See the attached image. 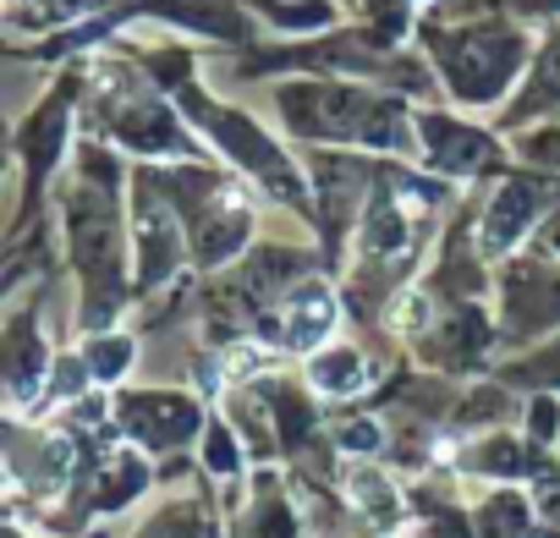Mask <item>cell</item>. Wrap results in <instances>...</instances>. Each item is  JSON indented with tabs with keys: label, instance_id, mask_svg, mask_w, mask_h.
Returning a JSON list of instances; mask_svg holds the SVG:
<instances>
[{
	"label": "cell",
	"instance_id": "6da1fadb",
	"mask_svg": "<svg viewBox=\"0 0 560 538\" xmlns=\"http://www.w3.org/2000/svg\"><path fill=\"white\" fill-rule=\"evenodd\" d=\"M511 67H516V45L500 39V34H472V39L451 56L456 89H462L467 100H489V94H500V83L511 78Z\"/></svg>",
	"mask_w": 560,
	"mask_h": 538
},
{
	"label": "cell",
	"instance_id": "7a4b0ae2",
	"mask_svg": "<svg viewBox=\"0 0 560 538\" xmlns=\"http://www.w3.org/2000/svg\"><path fill=\"white\" fill-rule=\"evenodd\" d=\"M538 198H544V187H533V182H511V187H500V198H494L489 214H483L478 247H483V253H505V247L527 231V220L538 214Z\"/></svg>",
	"mask_w": 560,
	"mask_h": 538
},
{
	"label": "cell",
	"instance_id": "3957f363",
	"mask_svg": "<svg viewBox=\"0 0 560 538\" xmlns=\"http://www.w3.org/2000/svg\"><path fill=\"white\" fill-rule=\"evenodd\" d=\"M127 423L143 434V440H154V445H176V440H187L192 434V401H176V396H138V401H127Z\"/></svg>",
	"mask_w": 560,
	"mask_h": 538
},
{
	"label": "cell",
	"instance_id": "277c9868",
	"mask_svg": "<svg viewBox=\"0 0 560 538\" xmlns=\"http://www.w3.org/2000/svg\"><path fill=\"white\" fill-rule=\"evenodd\" d=\"M138 253H143V281H160L165 269L176 264V253H182L176 209H165V203H143L138 209Z\"/></svg>",
	"mask_w": 560,
	"mask_h": 538
},
{
	"label": "cell",
	"instance_id": "5b68a950",
	"mask_svg": "<svg viewBox=\"0 0 560 538\" xmlns=\"http://www.w3.org/2000/svg\"><path fill=\"white\" fill-rule=\"evenodd\" d=\"M330 325H336V303H330V292L325 286H308V292H298L292 297V308H287V336L292 347H319L325 336H330Z\"/></svg>",
	"mask_w": 560,
	"mask_h": 538
},
{
	"label": "cell",
	"instance_id": "8992f818",
	"mask_svg": "<svg viewBox=\"0 0 560 538\" xmlns=\"http://www.w3.org/2000/svg\"><path fill=\"white\" fill-rule=\"evenodd\" d=\"M429 143H434V160L451 165V171H472V165L489 160V143H483L478 132L451 127V121H429Z\"/></svg>",
	"mask_w": 560,
	"mask_h": 538
},
{
	"label": "cell",
	"instance_id": "52a82bcc",
	"mask_svg": "<svg viewBox=\"0 0 560 538\" xmlns=\"http://www.w3.org/2000/svg\"><path fill=\"white\" fill-rule=\"evenodd\" d=\"M347 489H352V500H358L363 516H374V522H396V516H401V494H396V483H390L385 472H374V467H352Z\"/></svg>",
	"mask_w": 560,
	"mask_h": 538
},
{
	"label": "cell",
	"instance_id": "ba28073f",
	"mask_svg": "<svg viewBox=\"0 0 560 538\" xmlns=\"http://www.w3.org/2000/svg\"><path fill=\"white\" fill-rule=\"evenodd\" d=\"M363 379H369V369H363V358H358V352H325V358L314 363V385H319V390H330V396L363 390Z\"/></svg>",
	"mask_w": 560,
	"mask_h": 538
},
{
	"label": "cell",
	"instance_id": "9c48e42d",
	"mask_svg": "<svg viewBox=\"0 0 560 538\" xmlns=\"http://www.w3.org/2000/svg\"><path fill=\"white\" fill-rule=\"evenodd\" d=\"M127 358H132V341H89V369L100 379H116L127 369Z\"/></svg>",
	"mask_w": 560,
	"mask_h": 538
},
{
	"label": "cell",
	"instance_id": "30bf717a",
	"mask_svg": "<svg viewBox=\"0 0 560 538\" xmlns=\"http://www.w3.org/2000/svg\"><path fill=\"white\" fill-rule=\"evenodd\" d=\"M203 456H209V472H220V478H231V472H236V440H231L225 429H209Z\"/></svg>",
	"mask_w": 560,
	"mask_h": 538
},
{
	"label": "cell",
	"instance_id": "8fae6325",
	"mask_svg": "<svg viewBox=\"0 0 560 538\" xmlns=\"http://www.w3.org/2000/svg\"><path fill=\"white\" fill-rule=\"evenodd\" d=\"M341 440H347V451H374V445H380V429H374V423H352Z\"/></svg>",
	"mask_w": 560,
	"mask_h": 538
},
{
	"label": "cell",
	"instance_id": "7c38bea8",
	"mask_svg": "<svg viewBox=\"0 0 560 538\" xmlns=\"http://www.w3.org/2000/svg\"><path fill=\"white\" fill-rule=\"evenodd\" d=\"M538 78H544V94H560V39H555V50L544 56V72H538Z\"/></svg>",
	"mask_w": 560,
	"mask_h": 538
},
{
	"label": "cell",
	"instance_id": "4fadbf2b",
	"mask_svg": "<svg viewBox=\"0 0 560 538\" xmlns=\"http://www.w3.org/2000/svg\"><path fill=\"white\" fill-rule=\"evenodd\" d=\"M544 516H549V522H560V489H549V494H544Z\"/></svg>",
	"mask_w": 560,
	"mask_h": 538
}]
</instances>
